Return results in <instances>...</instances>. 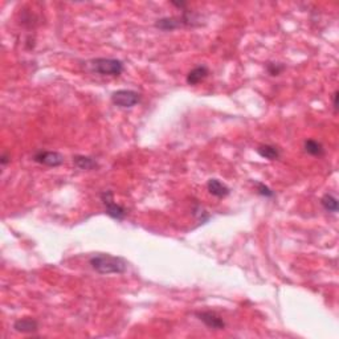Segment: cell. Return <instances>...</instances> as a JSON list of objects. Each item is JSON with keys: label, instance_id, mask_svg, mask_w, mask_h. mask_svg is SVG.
<instances>
[{"label": "cell", "instance_id": "cell-17", "mask_svg": "<svg viewBox=\"0 0 339 339\" xmlns=\"http://www.w3.org/2000/svg\"><path fill=\"white\" fill-rule=\"evenodd\" d=\"M11 162V157L10 154H7V153H4V154H2V157H0V165L2 166H7L8 163Z\"/></svg>", "mask_w": 339, "mask_h": 339}, {"label": "cell", "instance_id": "cell-7", "mask_svg": "<svg viewBox=\"0 0 339 339\" xmlns=\"http://www.w3.org/2000/svg\"><path fill=\"white\" fill-rule=\"evenodd\" d=\"M196 317L203 322L204 325L211 330H223L225 329V322L223 321L220 315H217L215 311H198Z\"/></svg>", "mask_w": 339, "mask_h": 339}, {"label": "cell", "instance_id": "cell-15", "mask_svg": "<svg viewBox=\"0 0 339 339\" xmlns=\"http://www.w3.org/2000/svg\"><path fill=\"white\" fill-rule=\"evenodd\" d=\"M255 185H256V191H257L259 195L264 196V198H273V196H274V191L270 189L269 187L264 184V183L255 182Z\"/></svg>", "mask_w": 339, "mask_h": 339}, {"label": "cell", "instance_id": "cell-16", "mask_svg": "<svg viewBox=\"0 0 339 339\" xmlns=\"http://www.w3.org/2000/svg\"><path fill=\"white\" fill-rule=\"evenodd\" d=\"M266 70H268V73H269L270 76H278V74H281L283 70H285V65L278 63H268Z\"/></svg>", "mask_w": 339, "mask_h": 339}, {"label": "cell", "instance_id": "cell-5", "mask_svg": "<svg viewBox=\"0 0 339 339\" xmlns=\"http://www.w3.org/2000/svg\"><path fill=\"white\" fill-rule=\"evenodd\" d=\"M101 200L106 208V213H108L112 219H116V220L119 221L125 219V216H126V210H125L122 206L114 203L112 191H104V192L101 193Z\"/></svg>", "mask_w": 339, "mask_h": 339}, {"label": "cell", "instance_id": "cell-19", "mask_svg": "<svg viewBox=\"0 0 339 339\" xmlns=\"http://www.w3.org/2000/svg\"><path fill=\"white\" fill-rule=\"evenodd\" d=\"M171 4L175 7L182 8V10H185V7H187V3H184V2H171Z\"/></svg>", "mask_w": 339, "mask_h": 339}, {"label": "cell", "instance_id": "cell-13", "mask_svg": "<svg viewBox=\"0 0 339 339\" xmlns=\"http://www.w3.org/2000/svg\"><path fill=\"white\" fill-rule=\"evenodd\" d=\"M305 151L308 154L313 155V157H322L325 154V149H323L322 143L315 139L305 140Z\"/></svg>", "mask_w": 339, "mask_h": 339}, {"label": "cell", "instance_id": "cell-3", "mask_svg": "<svg viewBox=\"0 0 339 339\" xmlns=\"http://www.w3.org/2000/svg\"><path fill=\"white\" fill-rule=\"evenodd\" d=\"M140 101V94L138 91L127 90V89H121V90L114 91L112 94V102L118 108L130 109L135 106Z\"/></svg>", "mask_w": 339, "mask_h": 339}, {"label": "cell", "instance_id": "cell-11", "mask_svg": "<svg viewBox=\"0 0 339 339\" xmlns=\"http://www.w3.org/2000/svg\"><path fill=\"white\" fill-rule=\"evenodd\" d=\"M74 166L80 170H94L98 167V163L95 162L94 158L86 157V155H76L73 157Z\"/></svg>", "mask_w": 339, "mask_h": 339}, {"label": "cell", "instance_id": "cell-8", "mask_svg": "<svg viewBox=\"0 0 339 339\" xmlns=\"http://www.w3.org/2000/svg\"><path fill=\"white\" fill-rule=\"evenodd\" d=\"M14 329L15 331L21 332V334H31V332H36L39 330V322L33 318H29V317H25V318L15 321Z\"/></svg>", "mask_w": 339, "mask_h": 339}, {"label": "cell", "instance_id": "cell-1", "mask_svg": "<svg viewBox=\"0 0 339 339\" xmlns=\"http://www.w3.org/2000/svg\"><path fill=\"white\" fill-rule=\"evenodd\" d=\"M89 264L100 274H122L127 270V262L118 256L98 253L89 260Z\"/></svg>", "mask_w": 339, "mask_h": 339}, {"label": "cell", "instance_id": "cell-4", "mask_svg": "<svg viewBox=\"0 0 339 339\" xmlns=\"http://www.w3.org/2000/svg\"><path fill=\"white\" fill-rule=\"evenodd\" d=\"M193 21H196L195 19L191 15L187 14V12H184L183 16H180V18H174V16H171V18L159 19L155 23V27L162 29V31H174V29H178L180 27H183V25H192Z\"/></svg>", "mask_w": 339, "mask_h": 339}, {"label": "cell", "instance_id": "cell-9", "mask_svg": "<svg viewBox=\"0 0 339 339\" xmlns=\"http://www.w3.org/2000/svg\"><path fill=\"white\" fill-rule=\"evenodd\" d=\"M207 189H208V192L211 193L212 196H216V198H225V196L229 195L231 192V189L228 187L227 184H224L223 182H220L219 179H210L208 182H207Z\"/></svg>", "mask_w": 339, "mask_h": 339}, {"label": "cell", "instance_id": "cell-14", "mask_svg": "<svg viewBox=\"0 0 339 339\" xmlns=\"http://www.w3.org/2000/svg\"><path fill=\"white\" fill-rule=\"evenodd\" d=\"M321 204H322V207L327 211V212L336 213L339 210L338 199H336L334 195H331V193H326V195L322 196Z\"/></svg>", "mask_w": 339, "mask_h": 339}, {"label": "cell", "instance_id": "cell-10", "mask_svg": "<svg viewBox=\"0 0 339 339\" xmlns=\"http://www.w3.org/2000/svg\"><path fill=\"white\" fill-rule=\"evenodd\" d=\"M208 74H210L208 67H206V65H199V67L193 68V69L187 74L185 81H187V84L192 85L193 86V85H198L199 82H202Z\"/></svg>", "mask_w": 339, "mask_h": 339}, {"label": "cell", "instance_id": "cell-12", "mask_svg": "<svg viewBox=\"0 0 339 339\" xmlns=\"http://www.w3.org/2000/svg\"><path fill=\"white\" fill-rule=\"evenodd\" d=\"M257 154L268 161H277L280 158V150L273 144H261L257 147Z\"/></svg>", "mask_w": 339, "mask_h": 339}, {"label": "cell", "instance_id": "cell-2", "mask_svg": "<svg viewBox=\"0 0 339 339\" xmlns=\"http://www.w3.org/2000/svg\"><path fill=\"white\" fill-rule=\"evenodd\" d=\"M90 68L93 72L101 74V76H121L123 72V63L121 60L117 59H105V57H100V59L91 60Z\"/></svg>", "mask_w": 339, "mask_h": 339}, {"label": "cell", "instance_id": "cell-18", "mask_svg": "<svg viewBox=\"0 0 339 339\" xmlns=\"http://www.w3.org/2000/svg\"><path fill=\"white\" fill-rule=\"evenodd\" d=\"M338 91H335L334 93V95H332V106H334V110H338Z\"/></svg>", "mask_w": 339, "mask_h": 339}, {"label": "cell", "instance_id": "cell-6", "mask_svg": "<svg viewBox=\"0 0 339 339\" xmlns=\"http://www.w3.org/2000/svg\"><path fill=\"white\" fill-rule=\"evenodd\" d=\"M33 161L40 163V165L48 166V167H59L64 163V157L57 151L40 150L35 153Z\"/></svg>", "mask_w": 339, "mask_h": 339}]
</instances>
